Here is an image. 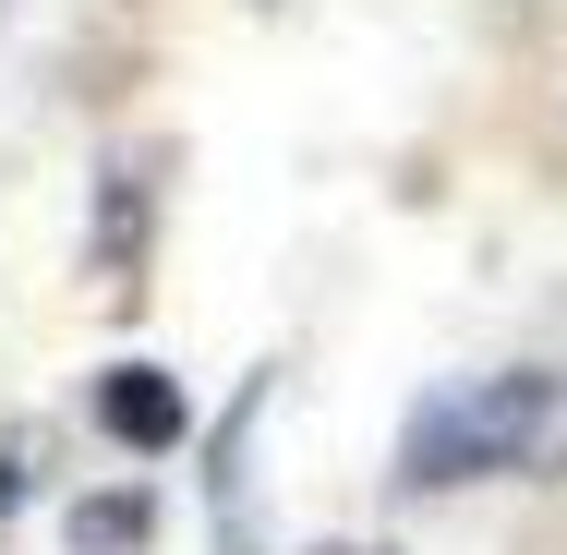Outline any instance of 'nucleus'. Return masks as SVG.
Masks as SVG:
<instances>
[{
    "label": "nucleus",
    "instance_id": "3",
    "mask_svg": "<svg viewBox=\"0 0 567 555\" xmlns=\"http://www.w3.org/2000/svg\"><path fill=\"white\" fill-rule=\"evenodd\" d=\"M157 544V495L145 483H97L61 507V555H145Z\"/></svg>",
    "mask_w": 567,
    "mask_h": 555
},
{
    "label": "nucleus",
    "instance_id": "1",
    "mask_svg": "<svg viewBox=\"0 0 567 555\" xmlns=\"http://www.w3.org/2000/svg\"><path fill=\"white\" fill-rule=\"evenodd\" d=\"M567 483V374L544 362H507V374H471L411 399L399 423V483L411 495H458V483Z\"/></svg>",
    "mask_w": 567,
    "mask_h": 555
},
{
    "label": "nucleus",
    "instance_id": "4",
    "mask_svg": "<svg viewBox=\"0 0 567 555\" xmlns=\"http://www.w3.org/2000/svg\"><path fill=\"white\" fill-rule=\"evenodd\" d=\"M12 483H24V435H0V507H12Z\"/></svg>",
    "mask_w": 567,
    "mask_h": 555
},
{
    "label": "nucleus",
    "instance_id": "5",
    "mask_svg": "<svg viewBox=\"0 0 567 555\" xmlns=\"http://www.w3.org/2000/svg\"><path fill=\"white\" fill-rule=\"evenodd\" d=\"M327 555H399V544H327Z\"/></svg>",
    "mask_w": 567,
    "mask_h": 555
},
{
    "label": "nucleus",
    "instance_id": "2",
    "mask_svg": "<svg viewBox=\"0 0 567 555\" xmlns=\"http://www.w3.org/2000/svg\"><path fill=\"white\" fill-rule=\"evenodd\" d=\"M97 423H110L133 459H169V446L194 435V411H182V374H169V362H110V374H97Z\"/></svg>",
    "mask_w": 567,
    "mask_h": 555
}]
</instances>
